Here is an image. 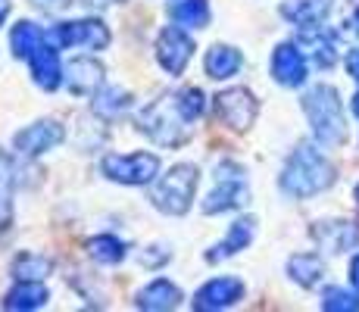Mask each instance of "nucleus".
Listing matches in <instances>:
<instances>
[{
  "label": "nucleus",
  "instance_id": "26",
  "mask_svg": "<svg viewBox=\"0 0 359 312\" xmlns=\"http://www.w3.org/2000/svg\"><path fill=\"white\" fill-rule=\"evenodd\" d=\"M53 272V259L41 253H19L13 259V278L16 281H44Z\"/></svg>",
  "mask_w": 359,
  "mask_h": 312
},
{
  "label": "nucleus",
  "instance_id": "2",
  "mask_svg": "<svg viewBox=\"0 0 359 312\" xmlns=\"http://www.w3.org/2000/svg\"><path fill=\"white\" fill-rule=\"evenodd\" d=\"M334 178H337L334 165L325 159V154H319L316 144H297V150L287 156L278 184H281V191L291 194V197L306 200V197H316V194L328 191V187L334 184Z\"/></svg>",
  "mask_w": 359,
  "mask_h": 312
},
{
  "label": "nucleus",
  "instance_id": "29",
  "mask_svg": "<svg viewBox=\"0 0 359 312\" xmlns=\"http://www.w3.org/2000/svg\"><path fill=\"white\" fill-rule=\"evenodd\" d=\"M322 309L325 312H359V290L347 287H325L322 294Z\"/></svg>",
  "mask_w": 359,
  "mask_h": 312
},
{
  "label": "nucleus",
  "instance_id": "11",
  "mask_svg": "<svg viewBox=\"0 0 359 312\" xmlns=\"http://www.w3.org/2000/svg\"><path fill=\"white\" fill-rule=\"evenodd\" d=\"M244 281L241 278H212L206 281L203 287L194 294L191 306L197 312H219V309H229L238 300H244Z\"/></svg>",
  "mask_w": 359,
  "mask_h": 312
},
{
  "label": "nucleus",
  "instance_id": "24",
  "mask_svg": "<svg viewBox=\"0 0 359 312\" xmlns=\"http://www.w3.org/2000/svg\"><path fill=\"white\" fill-rule=\"evenodd\" d=\"M44 41H47V34L41 32L34 22H29V19L16 22L13 25V32H10V47H13V57L16 60H29L32 53L44 44Z\"/></svg>",
  "mask_w": 359,
  "mask_h": 312
},
{
  "label": "nucleus",
  "instance_id": "35",
  "mask_svg": "<svg viewBox=\"0 0 359 312\" xmlns=\"http://www.w3.org/2000/svg\"><path fill=\"white\" fill-rule=\"evenodd\" d=\"M6 16H10V0H0V25L6 22Z\"/></svg>",
  "mask_w": 359,
  "mask_h": 312
},
{
  "label": "nucleus",
  "instance_id": "12",
  "mask_svg": "<svg viewBox=\"0 0 359 312\" xmlns=\"http://www.w3.org/2000/svg\"><path fill=\"white\" fill-rule=\"evenodd\" d=\"M272 79L285 88H300L306 81V57L297 44H278L272 53Z\"/></svg>",
  "mask_w": 359,
  "mask_h": 312
},
{
  "label": "nucleus",
  "instance_id": "19",
  "mask_svg": "<svg viewBox=\"0 0 359 312\" xmlns=\"http://www.w3.org/2000/svg\"><path fill=\"white\" fill-rule=\"evenodd\" d=\"M313 234L328 253H344V250L359 244V228L353 222H322L313 228Z\"/></svg>",
  "mask_w": 359,
  "mask_h": 312
},
{
  "label": "nucleus",
  "instance_id": "22",
  "mask_svg": "<svg viewBox=\"0 0 359 312\" xmlns=\"http://www.w3.org/2000/svg\"><path fill=\"white\" fill-rule=\"evenodd\" d=\"M287 275L300 284V287H316L325 275V262L319 253H294L287 259Z\"/></svg>",
  "mask_w": 359,
  "mask_h": 312
},
{
  "label": "nucleus",
  "instance_id": "3",
  "mask_svg": "<svg viewBox=\"0 0 359 312\" xmlns=\"http://www.w3.org/2000/svg\"><path fill=\"white\" fill-rule=\"evenodd\" d=\"M303 113H306L313 135L322 147H341L347 141V122H344V103L337 88L316 85L303 94Z\"/></svg>",
  "mask_w": 359,
  "mask_h": 312
},
{
  "label": "nucleus",
  "instance_id": "33",
  "mask_svg": "<svg viewBox=\"0 0 359 312\" xmlns=\"http://www.w3.org/2000/svg\"><path fill=\"white\" fill-rule=\"evenodd\" d=\"M116 4H122V0H85L88 10H107V6H116Z\"/></svg>",
  "mask_w": 359,
  "mask_h": 312
},
{
  "label": "nucleus",
  "instance_id": "9",
  "mask_svg": "<svg viewBox=\"0 0 359 312\" xmlns=\"http://www.w3.org/2000/svg\"><path fill=\"white\" fill-rule=\"evenodd\" d=\"M191 57H194V41H191V34H184L178 25H169V29L160 32V38H156V60H160V66L165 72L175 75V79L184 75Z\"/></svg>",
  "mask_w": 359,
  "mask_h": 312
},
{
  "label": "nucleus",
  "instance_id": "23",
  "mask_svg": "<svg viewBox=\"0 0 359 312\" xmlns=\"http://www.w3.org/2000/svg\"><path fill=\"white\" fill-rule=\"evenodd\" d=\"M169 19L188 29H206L210 25V4L206 0H172Z\"/></svg>",
  "mask_w": 359,
  "mask_h": 312
},
{
  "label": "nucleus",
  "instance_id": "15",
  "mask_svg": "<svg viewBox=\"0 0 359 312\" xmlns=\"http://www.w3.org/2000/svg\"><path fill=\"white\" fill-rule=\"evenodd\" d=\"M300 44L309 47L313 60L319 62L322 69H331L337 62V34L328 32L325 25H303L300 29Z\"/></svg>",
  "mask_w": 359,
  "mask_h": 312
},
{
  "label": "nucleus",
  "instance_id": "20",
  "mask_svg": "<svg viewBox=\"0 0 359 312\" xmlns=\"http://www.w3.org/2000/svg\"><path fill=\"white\" fill-rule=\"evenodd\" d=\"M331 4L334 0H287V4H281V16L287 22L300 25V29L303 25H319L328 19Z\"/></svg>",
  "mask_w": 359,
  "mask_h": 312
},
{
  "label": "nucleus",
  "instance_id": "27",
  "mask_svg": "<svg viewBox=\"0 0 359 312\" xmlns=\"http://www.w3.org/2000/svg\"><path fill=\"white\" fill-rule=\"evenodd\" d=\"M88 253H91L94 262H103V266H116V262L126 259L128 247L122 244L116 234H97V238H91V244H88Z\"/></svg>",
  "mask_w": 359,
  "mask_h": 312
},
{
  "label": "nucleus",
  "instance_id": "14",
  "mask_svg": "<svg viewBox=\"0 0 359 312\" xmlns=\"http://www.w3.org/2000/svg\"><path fill=\"white\" fill-rule=\"evenodd\" d=\"M66 85L72 94H94L103 88V66L94 57H75L66 66Z\"/></svg>",
  "mask_w": 359,
  "mask_h": 312
},
{
  "label": "nucleus",
  "instance_id": "17",
  "mask_svg": "<svg viewBox=\"0 0 359 312\" xmlns=\"http://www.w3.org/2000/svg\"><path fill=\"white\" fill-rule=\"evenodd\" d=\"M241 66H244V57H241V50L231 44H212L203 57V69L212 81L231 79V75L241 72Z\"/></svg>",
  "mask_w": 359,
  "mask_h": 312
},
{
  "label": "nucleus",
  "instance_id": "32",
  "mask_svg": "<svg viewBox=\"0 0 359 312\" xmlns=\"http://www.w3.org/2000/svg\"><path fill=\"white\" fill-rule=\"evenodd\" d=\"M347 72H350V79L359 81V47H356V50H350V57H347Z\"/></svg>",
  "mask_w": 359,
  "mask_h": 312
},
{
  "label": "nucleus",
  "instance_id": "6",
  "mask_svg": "<svg viewBox=\"0 0 359 312\" xmlns=\"http://www.w3.org/2000/svg\"><path fill=\"white\" fill-rule=\"evenodd\" d=\"M250 191H247V178L244 169L238 163H222L216 165V187L212 194L203 200V212L206 216H216V212H229L247 203Z\"/></svg>",
  "mask_w": 359,
  "mask_h": 312
},
{
  "label": "nucleus",
  "instance_id": "13",
  "mask_svg": "<svg viewBox=\"0 0 359 312\" xmlns=\"http://www.w3.org/2000/svg\"><path fill=\"white\" fill-rule=\"evenodd\" d=\"M29 62H32L34 85L44 88V91H57V88L66 81V69H63V62H60L57 47H50L47 41L38 47V50L32 53Z\"/></svg>",
  "mask_w": 359,
  "mask_h": 312
},
{
  "label": "nucleus",
  "instance_id": "18",
  "mask_svg": "<svg viewBox=\"0 0 359 312\" xmlns=\"http://www.w3.org/2000/svg\"><path fill=\"white\" fill-rule=\"evenodd\" d=\"M137 309H147V312H165V309H175L182 303V290L175 287L172 281L156 278L150 281L147 287L137 290Z\"/></svg>",
  "mask_w": 359,
  "mask_h": 312
},
{
  "label": "nucleus",
  "instance_id": "38",
  "mask_svg": "<svg viewBox=\"0 0 359 312\" xmlns=\"http://www.w3.org/2000/svg\"><path fill=\"white\" fill-rule=\"evenodd\" d=\"M353 200H356V203H359V184H356V191H353Z\"/></svg>",
  "mask_w": 359,
  "mask_h": 312
},
{
  "label": "nucleus",
  "instance_id": "1",
  "mask_svg": "<svg viewBox=\"0 0 359 312\" xmlns=\"http://www.w3.org/2000/svg\"><path fill=\"white\" fill-rule=\"evenodd\" d=\"M200 116H203V91L200 88H182V91L165 94L150 103L137 116V128L163 147H178L191 137V125Z\"/></svg>",
  "mask_w": 359,
  "mask_h": 312
},
{
  "label": "nucleus",
  "instance_id": "7",
  "mask_svg": "<svg viewBox=\"0 0 359 312\" xmlns=\"http://www.w3.org/2000/svg\"><path fill=\"white\" fill-rule=\"evenodd\" d=\"M109 29L100 19H75V22H60L47 32V41L60 47H85V50H107L109 47Z\"/></svg>",
  "mask_w": 359,
  "mask_h": 312
},
{
  "label": "nucleus",
  "instance_id": "10",
  "mask_svg": "<svg viewBox=\"0 0 359 312\" xmlns=\"http://www.w3.org/2000/svg\"><path fill=\"white\" fill-rule=\"evenodd\" d=\"M63 141H66V128L53 119H41V122H34L29 128L13 135V147L22 156H41V154H47V150L60 147Z\"/></svg>",
  "mask_w": 359,
  "mask_h": 312
},
{
  "label": "nucleus",
  "instance_id": "37",
  "mask_svg": "<svg viewBox=\"0 0 359 312\" xmlns=\"http://www.w3.org/2000/svg\"><path fill=\"white\" fill-rule=\"evenodd\" d=\"M353 113H356V119H359V91H356V97H353Z\"/></svg>",
  "mask_w": 359,
  "mask_h": 312
},
{
  "label": "nucleus",
  "instance_id": "4",
  "mask_svg": "<svg viewBox=\"0 0 359 312\" xmlns=\"http://www.w3.org/2000/svg\"><path fill=\"white\" fill-rule=\"evenodd\" d=\"M200 184V169L194 163H178L172 165L165 175L156 178L154 191H150V203L165 216H184L194 203V194Z\"/></svg>",
  "mask_w": 359,
  "mask_h": 312
},
{
  "label": "nucleus",
  "instance_id": "5",
  "mask_svg": "<svg viewBox=\"0 0 359 312\" xmlns=\"http://www.w3.org/2000/svg\"><path fill=\"white\" fill-rule=\"evenodd\" d=\"M100 172L109 182L141 187V184L156 182V175H160V156L144 154V150L141 154H109V156H103Z\"/></svg>",
  "mask_w": 359,
  "mask_h": 312
},
{
  "label": "nucleus",
  "instance_id": "30",
  "mask_svg": "<svg viewBox=\"0 0 359 312\" xmlns=\"http://www.w3.org/2000/svg\"><path fill=\"white\" fill-rule=\"evenodd\" d=\"M69 4H72V0H32V6H38V10H44V13H60V10H66Z\"/></svg>",
  "mask_w": 359,
  "mask_h": 312
},
{
  "label": "nucleus",
  "instance_id": "21",
  "mask_svg": "<svg viewBox=\"0 0 359 312\" xmlns=\"http://www.w3.org/2000/svg\"><path fill=\"white\" fill-rule=\"evenodd\" d=\"M47 300H50V290L44 287V281H19L16 287L4 297V309L29 312V309L47 306Z\"/></svg>",
  "mask_w": 359,
  "mask_h": 312
},
{
  "label": "nucleus",
  "instance_id": "16",
  "mask_svg": "<svg viewBox=\"0 0 359 312\" xmlns=\"http://www.w3.org/2000/svg\"><path fill=\"white\" fill-rule=\"evenodd\" d=\"M253 234H257V219L253 216H241L238 222H231L229 234H225L222 244H216L206 253V262H219V259H229V256L241 253L244 247H250Z\"/></svg>",
  "mask_w": 359,
  "mask_h": 312
},
{
  "label": "nucleus",
  "instance_id": "36",
  "mask_svg": "<svg viewBox=\"0 0 359 312\" xmlns=\"http://www.w3.org/2000/svg\"><path fill=\"white\" fill-rule=\"evenodd\" d=\"M353 32L359 34V6H356V13H353Z\"/></svg>",
  "mask_w": 359,
  "mask_h": 312
},
{
  "label": "nucleus",
  "instance_id": "25",
  "mask_svg": "<svg viewBox=\"0 0 359 312\" xmlns=\"http://www.w3.org/2000/svg\"><path fill=\"white\" fill-rule=\"evenodd\" d=\"M13 194H16V169L13 159L0 150V231L13 225Z\"/></svg>",
  "mask_w": 359,
  "mask_h": 312
},
{
  "label": "nucleus",
  "instance_id": "28",
  "mask_svg": "<svg viewBox=\"0 0 359 312\" xmlns=\"http://www.w3.org/2000/svg\"><path fill=\"white\" fill-rule=\"evenodd\" d=\"M131 107V94L122 91V88H103V91L94 97V113L103 116V119H116L119 113H126Z\"/></svg>",
  "mask_w": 359,
  "mask_h": 312
},
{
  "label": "nucleus",
  "instance_id": "31",
  "mask_svg": "<svg viewBox=\"0 0 359 312\" xmlns=\"http://www.w3.org/2000/svg\"><path fill=\"white\" fill-rule=\"evenodd\" d=\"M154 250V247H150ZM150 250H144L141 253V266H160V262L169 259V250H163V253H150Z\"/></svg>",
  "mask_w": 359,
  "mask_h": 312
},
{
  "label": "nucleus",
  "instance_id": "34",
  "mask_svg": "<svg viewBox=\"0 0 359 312\" xmlns=\"http://www.w3.org/2000/svg\"><path fill=\"white\" fill-rule=\"evenodd\" d=\"M350 284H353V287L359 290V253L353 256V259H350Z\"/></svg>",
  "mask_w": 359,
  "mask_h": 312
},
{
  "label": "nucleus",
  "instance_id": "8",
  "mask_svg": "<svg viewBox=\"0 0 359 312\" xmlns=\"http://www.w3.org/2000/svg\"><path fill=\"white\" fill-rule=\"evenodd\" d=\"M257 113H259V103L253 91H247V88H229V91L216 94V116L231 131H247L257 122Z\"/></svg>",
  "mask_w": 359,
  "mask_h": 312
}]
</instances>
